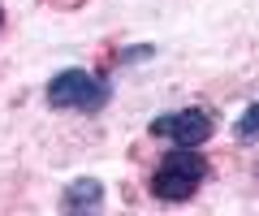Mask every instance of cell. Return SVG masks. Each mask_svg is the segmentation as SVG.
Masks as SVG:
<instances>
[{
  "mask_svg": "<svg viewBox=\"0 0 259 216\" xmlns=\"http://www.w3.org/2000/svg\"><path fill=\"white\" fill-rule=\"evenodd\" d=\"M44 5H52V9H65V13H69V9H82L87 0H44Z\"/></svg>",
  "mask_w": 259,
  "mask_h": 216,
  "instance_id": "6",
  "label": "cell"
},
{
  "mask_svg": "<svg viewBox=\"0 0 259 216\" xmlns=\"http://www.w3.org/2000/svg\"><path fill=\"white\" fill-rule=\"evenodd\" d=\"M0 30H5V9H0Z\"/></svg>",
  "mask_w": 259,
  "mask_h": 216,
  "instance_id": "7",
  "label": "cell"
},
{
  "mask_svg": "<svg viewBox=\"0 0 259 216\" xmlns=\"http://www.w3.org/2000/svg\"><path fill=\"white\" fill-rule=\"evenodd\" d=\"M212 130L216 121L207 108H177V113H164L151 121V139H168L173 147H199L212 139Z\"/></svg>",
  "mask_w": 259,
  "mask_h": 216,
  "instance_id": "3",
  "label": "cell"
},
{
  "mask_svg": "<svg viewBox=\"0 0 259 216\" xmlns=\"http://www.w3.org/2000/svg\"><path fill=\"white\" fill-rule=\"evenodd\" d=\"M203 182H207V160L190 147H173L151 173V195L160 203H186L199 195Z\"/></svg>",
  "mask_w": 259,
  "mask_h": 216,
  "instance_id": "1",
  "label": "cell"
},
{
  "mask_svg": "<svg viewBox=\"0 0 259 216\" xmlns=\"http://www.w3.org/2000/svg\"><path fill=\"white\" fill-rule=\"evenodd\" d=\"M233 134H238V139H259V104H250L246 113L238 117V125H233Z\"/></svg>",
  "mask_w": 259,
  "mask_h": 216,
  "instance_id": "5",
  "label": "cell"
},
{
  "mask_svg": "<svg viewBox=\"0 0 259 216\" xmlns=\"http://www.w3.org/2000/svg\"><path fill=\"white\" fill-rule=\"evenodd\" d=\"M112 87L104 78H91L87 69H61L48 82V104L52 108H69V113H100L108 104Z\"/></svg>",
  "mask_w": 259,
  "mask_h": 216,
  "instance_id": "2",
  "label": "cell"
},
{
  "mask_svg": "<svg viewBox=\"0 0 259 216\" xmlns=\"http://www.w3.org/2000/svg\"><path fill=\"white\" fill-rule=\"evenodd\" d=\"M61 207H65V212H100V207H104V186L95 178L74 182V186H65Z\"/></svg>",
  "mask_w": 259,
  "mask_h": 216,
  "instance_id": "4",
  "label": "cell"
}]
</instances>
